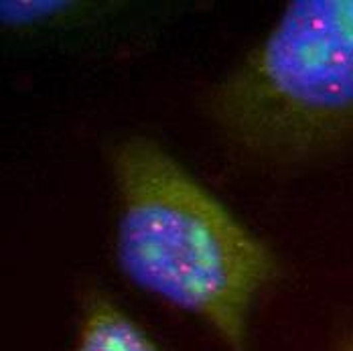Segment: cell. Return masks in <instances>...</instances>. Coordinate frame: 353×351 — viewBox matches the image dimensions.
<instances>
[{
  "instance_id": "6da1fadb",
  "label": "cell",
  "mask_w": 353,
  "mask_h": 351,
  "mask_svg": "<svg viewBox=\"0 0 353 351\" xmlns=\"http://www.w3.org/2000/svg\"><path fill=\"white\" fill-rule=\"evenodd\" d=\"M112 167L122 272L244 351L250 307L279 270L272 252L157 142L124 141Z\"/></svg>"
},
{
  "instance_id": "7a4b0ae2",
  "label": "cell",
  "mask_w": 353,
  "mask_h": 351,
  "mask_svg": "<svg viewBox=\"0 0 353 351\" xmlns=\"http://www.w3.org/2000/svg\"><path fill=\"white\" fill-rule=\"evenodd\" d=\"M223 134L294 161L353 134V0L290 2L268 37L210 94Z\"/></svg>"
},
{
  "instance_id": "3957f363",
  "label": "cell",
  "mask_w": 353,
  "mask_h": 351,
  "mask_svg": "<svg viewBox=\"0 0 353 351\" xmlns=\"http://www.w3.org/2000/svg\"><path fill=\"white\" fill-rule=\"evenodd\" d=\"M73 351H159V348L110 299L92 292L83 301Z\"/></svg>"
},
{
  "instance_id": "277c9868",
  "label": "cell",
  "mask_w": 353,
  "mask_h": 351,
  "mask_svg": "<svg viewBox=\"0 0 353 351\" xmlns=\"http://www.w3.org/2000/svg\"><path fill=\"white\" fill-rule=\"evenodd\" d=\"M71 2H39V0H27V2H2V23H8L10 27L31 25V23H43L47 19H53L61 12L71 10Z\"/></svg>"
},
{
  "instance_id": "5b68a950",
  "label": "cell",
  "mask_w": 353,
  "mask_h": 351,
  "mask_svg": "<svg viewBox=\"0 0 353 351\" xmlns=\"http://www.w3.org/2000/svg\"><path fill=\"white\" fill-rule=\"evenodd\" d=\"M345 351H353V343H352V345H350V348H347V350H345Z\"/></svg>"
}]
</instances>
